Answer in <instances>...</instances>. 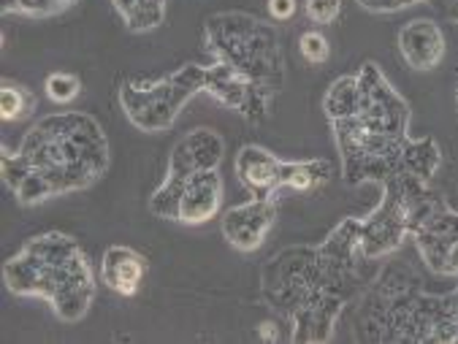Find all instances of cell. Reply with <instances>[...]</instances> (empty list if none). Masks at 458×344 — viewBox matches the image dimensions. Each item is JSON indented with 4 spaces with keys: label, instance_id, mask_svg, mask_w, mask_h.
<instances>
[{
    "label": "cell",
    "instance_id": "44dd1931",
    "mask_svg": "<svg viewBox=\"0 0 458 344\" xmlns=\"http://www.w3.org/2000/svg\"><path fill=\"white\" fill-rule=\"evenodd\" d=\"M79 0H4V14H22V17H33V20H47V17H57L65 14L68 9H73Z\"/></svg>",
    "mask_w": 458,
    "mask_h": 344
},
{
    "label": "cell",
    "instance_id": "52a82bcc",
    "mask_svg": "<svg viewBox=\"0 0 458 344\" xmlns=\"http://www.w3.org/2000/svg\"><path fill=\"white\" fill-rule=\"evenodd\" d=\"M207 65L188 63L160 79H125L120 84V106L128 122L144 133H163L174 128L188 101L204 93Z\"/></svg>",
    "mask_w": 458,
    "mask_h": 344
},
{
    "label": "cell",
    "instance_id": "cb8c5ba5",
    "mask_svg": "<svg viewBox=\"0 0 458 344\" xmlns=\"http://www.w3.org/2000/svg\"><path fill=\"white\" fill-rule=\"evenodd\" d=\"M304 14L315 25H334L342 14V0H304Z\"/></svg>",
    "mask_w": 458,
    "mask_h": 344
},
{
    "label": "cell",
    "instance_id": "d6986e66",
    "mask_svg": "<svg viewBox=\"0 0 458 344\" xmlns=\"http://www.w3.org/2000/svg\"><path fill=\"white\" fill-rule=\"evenodd\" d=\"M439 163H442V152H439V144L431 136L410 138L407 152H404V174H412L418 180L431 182Z\"/></svg>",
    "mask_w": 458,
    "mask_h": 344
},
{
    "label": "cell",
    "instance_id": "f546056e",
    "mask_svg": "<svg viewBox=\"0 0 458 344\" xmlns=\"http://www.w3.org/2000/svg\"><path fill=\"white\" fill-rule=\"evenodd\" d=\"M455 101H458V88H455Z\"/></svg>",
    "mask_w": 458,
    "mask_h": 344
},
{
    "label": "cell",
    "instance_id": "484cf974",
    "mask_svg": "<svg viewBox=\"0 0 458 344\" xmlns=\"http://www.w3.org/2000/svg\"><path fill=\"white\" fill-rule=\"evenodd\" d=\"M266 12L274 22H291L299 12V0H266Z\"/></svg>",
    "mask_w": 458,
    "mask_h": 344
},
{
    "label": "cell",
    "instance_id": "3957f363",
    "mask_svg": "<svg viewBox=\"0 0 458 344\" xmlns=\"http://www.w3.org/2000/svg\"><path fill=\"white\" fill-rule=\"evenodd\" d=\"M352 336L360 344H458L450 293H426L407 261L388 264L358 296Z\"/></svg>",
    "mask_w": 458,
    "mask_h": 344
},
{
    "label": "cell",
    "instance_id": "ffe728a7",
    "mask_svg": "<svg viewBox=\"0 0 458 344\" xmlns=\"http://www.w3.org/2000/svg\"><path fill=\"white\" fill-rule=\"evenodd\" d=\"M36 112V96L30 93V88L14 81V79H4L0 84V120L4 122H20L28 120Z\"/></svg>",
    "mask_w": 458,
    "mask_h": 344
},
{
    "label": "cell",
    "instance_id": "6da1fadb",
    "mask_svg": "<svg viewBox=\"0 0 458 344\" xmlns=\"http://www.w3.org/2000/svg\"><path fill=\"white\" fill-rule=\"evenodd\" d=\"M369 257L360 252V220H342L318 247L296 244L260 269V296L271 312L291 320L293 344H323L352 298L372 285Z\"/></svg>",
    "mask_w": 458,
    "mask_h": 344
},
{
    "label": "cell",
    "instance_id": "83f0119b",
    "mask_svg": "<svg viewBox=\"0 0 458 344\" xmlns=\"http://www.w3.org/2000/svg\"><path fill=\"white\" fill-rule=\"evenodd\" d=\"M431 4H434L450 22L458 25V0H431Z\"/></svg>",
    "mask_w": 458,
    "mask_h": 344
},
{
    "label": "cell",
    "instance_id": "ba28073f",
    "mask_svg": "<svg viewBox=\"0 0 458 344\" xmlns=\"http://www.w3.org/2000/svg\"><path fill=\"white\" fill-rule=\"evenodd\" d=\"M225 155V141L212 128H193L182 136L168 157L165 180L149 198V212L160 220L176 222V204L182 196V188L188 185L191 177L207 168H220Z\"/></svg>",
    "mask_w": 458,
    "mask_h": 344
},
{
    "label": "cell",
    "instance_id": "30bf717a",
    "mask_svg": "<svg viewBox=\"0 0 458 344\" xmlns=\"http://www.w3.org/2000/svg\"><path fill=\"white\" fill-rule=\"evenodd\" d=\"M274 220H277V198H252L231 206L220 220V231L233 249L255 252L266 241Z\"/></svg>",
    "mask_w": 458,
    "mask_h": 344
},
{
    "label": "cell",
    "instance_id": "5bb4252c",
    "mask_svg": "<svg viewBox=\"0 0 458 344\" xmlns=\"http://www.w3.org/2000/svg\"><path fill=\"white\" fill-rule=\"evenodd\" d=\"M412 241L418 247V255L423 257V264L434 274H439L447 249L458 241V212L450 209V204L445 201L412 231Z\"/></svg>",
    "mask_w": 458,
    "mask_h": 344
},
{
    "label": "cell",
    "instance_id": "7402d4cb",
    "mask_svg": "<svg viewBox=\"0 0 458 344\" xmlns=\"http://www.w3.org/2000/svg\"><path fill=\"white\" fill-rule=\"evenodd\" d=\"M44 93L52 104L65 106L76 101V96L81 93V79L71 71H55L44 79Z\"/></svg>",
    "mask_w": 458,
    "mask_h": 344
},
{
    "label": "cell",
    "instance_id": "7a4b0ae2",
    "mask_svg": "<svg viewBox=\"0 0 458 344\" xmlns=\"http://www.w3.org/2000/svg\"><path fill=\"white\" fill-rule=\"evenodd\" d=\"M112 165L106 130L93 114L57 112L38 120L17 149L0 152L4 185L22 206L93 188Z\"/></svg>",
    "mask_w": 458,
    "mask_h": 344
},
{
    "label": "cell",
    "instance_id": "7c38bea8",
    "mask_svg": "<svg viewBox=\"0 0 458 344\" xmlns=\"http://www.w3.org/2000/svg\"><path fill=\"white\" fill-rule=\"evenodd\" d=\"M223 204V177L220 168L199 171L196 177L188 180L182 188L179 204H176V222L182 225H204L217 217Z\"/></svg>",
    "mask_w": 458,
    "mask_h": 344
},
{
    "label": "cell",
    "instance_id": "5b68a950",
    "mask_svg": "<svg viewBox=\"0 0 458 344\" xmlns=\"http://www.w3.org/2000/svg\"><path fill=\"white\" fill-rule=\"evenodd\" d=\"M207 52L239 71L258 90L277 98L285 88V49L268 22L244 12L212 14L204 22Z\"/></svg>",
    "mask_w": 458,
    "mask_h": 344
},
{
    "label": "cell",
    "instance_id": "4316f807",
    "mask_svg": "<svg viewBox=\"0 0 458 344\" xmlns=\"http://www.w3.org/2000/svg\"><path fill=\"white\" fill-rule=\"evenodd\" d=\"M255 336L258 339H263V341H268V344H274V341H280V325L277 323H260L258 328H255Z\"/></svg>",
    "mask_w": 458,
    "mask_h": 344
},
{
    "label": "cell",
    "instance_id": "e0dca14e",
    "mask_svg": "<svg viewBox=\"0 0 458 344\" xmlns=\"http://www.w3.org/2000/svg\"><path fill=\"white\" fill-rule=\"evenodd\" d=\"M112 6L131 33H149L163 25L168 0H112Z\"/></svg>",
    "mask_w": 458,
    "mask_h": 344
},
{
    "label": "cell",
    "instance_id": "2e32d148",
    "mask_svg": "<svg viewBox=\"0 0 458 344\" xmlns=\"http://www.w3.org/2000/svg\"><path fill=\"white\" fill-rule=\"evenodd\" d=\"M331 177V163L323 157L312 160H283V174H280V188L283 193H312L320 185H326Z\"/></svg>",
    "mask_w": 458,
    "mask_h": 344
},
{
    "label": "cell",
    "instance_id": "277c9868",
    "mask_svg": "<svg viewBox=\"0 0 458 344\" xmlns=\"http://www.w3.org/2000/svg\"><path fill=\"white\" fill-rule=\"evenodd\" d=\"M4 285L14 296L47 298L63 323H79L96 301L89 257L81 244L63 231L28 239L4 264Z\"/></svg>",
    "mask_w": 458,
    "mask_h": 344
},
{
    "label": "cell",
    "instance_id": "8992f818",
    "mask_svg": "<svg viewBox=\"0 0 458 344\" xmlns=\"http://www.w3.org/2000/svg\"><path fill=\"white\" fill-rule=\"evenodd\" d=\"M445 196L431 190L426 180L412 174H396L383 182L380 206L360 220V252L369 261L394 255L407 236L439 206Z\"/></svg>",
    "mask_w": 458,
    "mask_h": 344
},
{
    "label": "cell",
    "instance_id": "8fae6325",
    "mask_svg": "<svg viewBox=\"0 0 458 344\" xmlns=\"http://www.w3.org/2000/svg\"><path fill=\"white\" fill-rule=\"evenodd\" d=\"M236 180L244 185L252 198H280V174H283V160L268 152L260 144H244L236 152Z\"/></svg>",
    "mask_w": 458,
    "mask_h": 344
},
{
    "label": "cell",
    "instance_id": "f1b7e54d",
    "mask_svg": "<svg viewBox=\"0 0 458 344\" xmlns=\"http://www.w3.org/2000/svg\"><path fill=\"white\" fill-rule=\"evenodd\" d=\"M453 298H455V312H458V288L453 290Z\"/></svg>",
    "mask_w": 458,
    "mask_h": 344
},
{
    "label": "cell",
    "instance_id": "ac0fdd59",
    "mask_svg": "<svg viewBox=\"0 0 458 344\" xmlns=\"http://www.w3.org/2000/svg\"><path fill=\"white\" fill-rule=\"evenodd\" d=\"M358 109V73H344L328 84L323 96V112L331 122L352 117Z\"/></svg>",
    "mask_w": 458,
    "mask_h": 344
},
{
    "label": "cell",
    "instance_id": "603a6c76",
    "mask_svg": "<svg viewBox=\"0 0 458 344\" xmlns=\"http://www.w3.org/2000/svg\"><path fill=\"white\" fill-rule=\"evenodd\" d=\"M299 52L310 65H323L331 57V44L320 30H307L299 36Z\"/></svg>",
    "mask_w": 458,
    "mask_h": 344
},
{
    "label": "cell",
    "instance_id": "9c48e42d",
    "mask_svg": "<svg viewBox=\"0 0 458 344\" xmlns=\"http://www.w3.org/2000/svg\"><path fill=\"white\" fill-rule=\"evenodd\" d=\"M344 120H350L363 133L407 138L412 109L386 79L383 68L372 60H366L358 68V109L352 117Z\"/></svg>",
    "mask_w": 458,
    "mask_h": 344
},
{
    "label": "cell",
    "instance_id": "4fadbf2b",
    "mask_svg": "<svg viewBox=\"0 0 458 344\" xmlns=\"http://www.w3.org/2000/svg\"><path fill=\"white\" fill-rule=\"evenodd\" d=\"M396 44H399L404 63L420 73L434 71L445 60V49H447L442 28L428 17H418V20H410L407 25H402Z\"/></svg>",
    "mask_w": 458,
    "mask_h": 344
},
{
    "label": "cell",
    "instance_id": "d4e9b609",
    "mask_svg": "<svg viewBox=\"0 0 458 344\" xmlns=\"http://www.w3.org/2000/svg\"><path fill=\"white\" fill-rule=\"evenodd\" d=\"M355 4L366 12H372V14H394V12L410 9L415 4H426V0H355Z\"/></svg>",
    "mask_w": 458,
    "mask_h": 344
},
{
    "label": "cell",
    "instance_id": "9a60e30c",
    "mask_svg": "<svg viewBox=\"0 0 458 344\" xmlns=\"http://www.w3.org/2000/svg\"><path fill=\"white\" fill-rule=\"evenodd\" d=\"M147 272H149V261L139 249L125 247V244H112L104 249L101 280L112 293L123 298H133L141 290Z\"/></svg>",
    "mask_w": 458,
    "mask_h": 344
}]
</instances>
